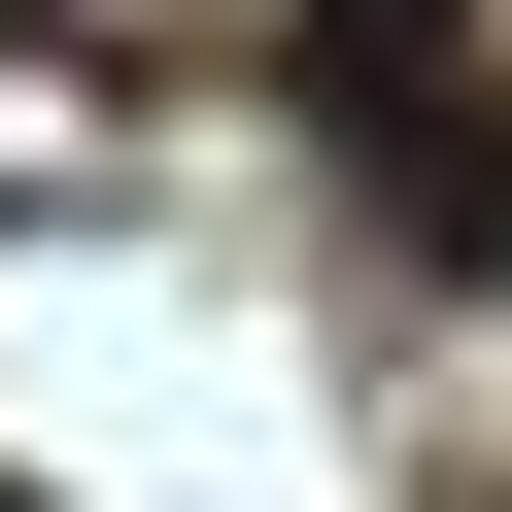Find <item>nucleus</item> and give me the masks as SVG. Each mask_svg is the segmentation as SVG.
<instances>
[{
    "label": "nucleus",
    "instance_id": "nucleus-1",
    "mask_svg": "<svg viewBox=\"0 0 512 512\" xmlns=\"http://www.w3.org/2000/svg\"><path fill=\"white\" fill-rule=\"evenodd\" d=\"M308 69H444V0H308Z\"/></svg>",
    "mask_w": 512,
    "mask_h": 512
}]
</instances>
